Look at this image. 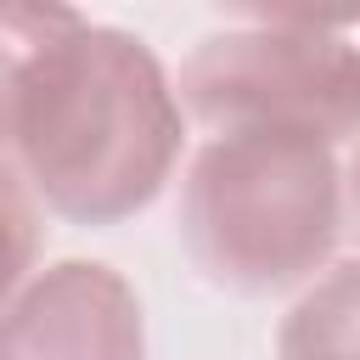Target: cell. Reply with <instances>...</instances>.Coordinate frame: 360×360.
Wrapping results in <instances>:
<instances>
[{
	"label": "cell",
	"instance_id": "6da1fadb",
	"mask_svg": "<svg viewBox=\"0 0 360 360\" xmlns=\"http://www.w3.org/2000/svg\"><path fill=\"white\" fill-rule=\"evenodd\" d=\"M186 107L141 34L68 6L0 17L6 174L68 225H118L158 202L186 146Z\"/></svg>",
	"mask_w": 360,
	"mask_h": 360
},
{
	"label": "cell",
	"instance_id": "7a4b0ae2",
	"mask_svg": "<svg viewBox=\"0 0 360 360\" xmlns=\"http://www.w3.org/2000/svg\"><path fill=\"white\" fill-rule=\"evenodd\" d=\"M338 146L287 129L208 135L180 180V248L208 287L270 298L332 270L349 236Z\"/></svg>",
	"mask_w": 360,
	"mask_h": 360
},
{
	"label": "cell",
	"instance_id": "3957f363",
	"mask_svg": "<svg viewBox=\"0 0 360 360\" xmlns=\"http://www.w3.org/2000/svg\"><path fill=\"white\" fill-rule=\"evenodd\" d=\"M360 11H225L174 73L202 135L287 129L360 146Z\"/></svg>",
	"mask_w": 360,
	"mask_h": 360
},
{
	"label": "cell",
	"instance_id": "277c9868",
	"mask_svg": "<svg viewBox=\"0 0 360 360\" xmlns=\"http://www.w3.org/2000/svg\"><path fill=\"white\" fill-rule=\"evenodd\" d=\"M0 360H146L135 287L101 259H62L11 287Z\"/></svg>",
	"mask_w": 360,
	"mask_h": 360
},
{
	"label": "cell",
	"instance_id": "5b68a950",
	"mask_svg": "<svg viewBox=\"0 0 360 360\" xmlns=\"http://www.w3.org/2000/svg\"><path fill=\"white\" fill-rule=\"evenodd\" d=\"M276 360H360V259L298 292L276 326Z\"/></svg>",
	"mask_w": 360,
	"mask_h": 360
},
{
	"label": "cell",
	"instance_id": "8992f818",
	"mask_svg": "<svg viewBox=\"0 0 360 360\" xmlns=\"http://www.w3.org/2000/svg\"><path fill=\"white\" fill-rule=\"evenodd\" d=\"M343 191H349V242L360 248V146L349 152V169H343Z\"/></svg>",
	"mask_w": 360,
	"mask_h": 360
}]
</instances>
